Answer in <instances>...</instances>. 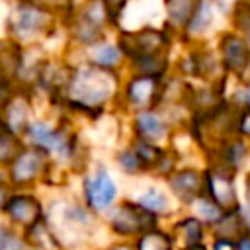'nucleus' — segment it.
Masks as SVG:
<instances>
[{
	"label": "nucleus",
	"mask_w": 250,
	"mask_h": 250,
	"mask_svg": "<svg viewBox=\"0 0 250 250\" xmlns=\"http://www.w3.org/2000/svg\"><path fill=\"white\" fill-rule=\"evenodd\" d=\"M197 0H166V12L178 25H188Z\"/></svg>",
	"instance_id": "412c9836"
},
{
	"label": "nucleus",
	"mask_w": 250,
	"mask_h": 250,
	"mask_svg": "<svg viewBox=\"0 0 250 250\" xmlns=\"http://www.w3.org/2000/svg\"><path fill=\"white\" fill-rule=\"evenodd\" d=\"M174 238L172 234L160 230L158 227L143 232L141 236H137L135 240V250H174Z\"/></svg>",
	"instance_id": "2eb2a0df"
},
{
	"label": "nucleus",
	"mask_w": 250,
	"mask_h": 250,
	"mask_svg": "<svg viewBox=\"0 0 250 250\" xmlns=\"http://www.w3.org/2000/svg\"><path fill=\"white\" fill-rule=\"evenodd\" d=\"M109 250H135V246L129 244V242H115Z\"/></svg>",
	"instance_id": "2f4dec72"
},
{
	"label": "nucleus",
	"mask_w": 250,
	"mask_h": 250,
	"mask_svg": "<svg viewBox=\"0 0 250 250\" xmlns=\"http://www.w3.org/2000/svg\"><path fill=\"white\" fill-rule=\"evenodd\" d=\"M211 250H238V246H236V240H232V238L215 236V240L211 244Z\"/></svg>",
	"instance_id": "cd10ccee"
},
{
	"label": "nucleus",
	"mask_w": 250,
	"mask_h": 250,
	"mask_svg": "<svg viewBox=\"0 0 250 250\" xmlns=\"http://www.w3.org/2000/svg\"><path fill=\"white\" fill-rule=\"evenodd\" d=\"M221 55H223V66L229 72L244 76L246 70L250 68V47L242 37L234 33H225L221 37Z\"/></svg>",
	"instance_id": "6e6552de"
},
{
	"label": "nucleus",
	"mask_w": 250,
	"mask_h": 250,
	"mask_svg": "<svg viewBox=\"0 0 250 250\" xmlns=\"http://www.w3.org/2000/svg\"><path fill=\"white\" fill-rule=\"evenodd\" d=\"M25 133L29 135L31 143L35 145V148H41L45 152H59V154H68L70 148V139L59 131V129H51L47 123L39 121L33 125H27Z\"/></svg>",
	"instance_id": "1a4fd4ad"
},
{
	"label": "nucleus",
	"mask_w": 250,
	"mask_h": 250,
	"mask_svg": "<svg viewBox=\"0 0 250 250\" xmlns=\"http://www.w3.org/2000/svg\"><path fill=\"white\" fill-rule=\"evenodd\" d=\"M168 184H170V189L174 191V195L182 201H188V203H191L195 197L205 193L203 174L199 170H193V168H184V170L174 172L170 176Z\"/></svg>",
	"instance_id": "9d476101"
},
{
	"label": "nucleus",
	"mask_w": 250,
	"mask_h": 250,
	"mask_svg": "<svg viewBox=\"0 0 250 250\" xmlns=\"http://www.w3.org/2000/svg\"><path fill=\"white\" fill-rule=\"evenodd\" d=\"M115 197H117V186L104 166H100L92 176L84 180V201L92 211L102 213L109 209Z\"/></svg>",
	"instance_id": "39448f33"
},
{
	"label": "nucleus",
	"mask_w": 250,
	"mask_h": 250,
	"mask_svg": "<svg viewBox=\"0 0 250 250\" xmlns=\"http://www.w3.org/2000/svg\"><path fill=\"white\" fill-rule=\"evenodd\" d=\"M21 150L18 137L6 127L0 131V162H12Z\"/></svg>",
	"instance_id": "4be33fe9"
},
{
	"label": "nucleus",
	"mask_w": 250,
	"mask_h": 250,
	"mask_svg": "<svg viewBox=\"0 0 250 250\" xmlns=\"http://www.w3.org/2000/svg\"><path fill=\"white\" fill-rule=\"evenodd\" d=\"M117 160H119V166H121L127 174H137V172H141V170H143V166H141L139 158L135 156L133 148L121 150V152L117 154Z\"/></svg>",
	"instance_id": "a878e982"
},
{
	"label": "nucleus",
	"mask_w": 250,
	"mask_h": 250,
	"mask_svg": "<svg viewBox=\"0 0 250 250\" xmlns=\"http://www.w3.org/2000/svg\"><path fill=\"white\" fill-rule=\"evenodd\" d=\"M135 203L141 205L143 209H146L148 213H152L154 217L168 211V197H166V193L160 191L158 188H148L146 191L141 193V197H139Z\"/></svg>",
	"instance_id": "6ab92c4d"
},
{
	"label": "nucleus",
	"mask_w": 250,
	"mask_h": 250,
	"mask_svg": "<svg viewBox=\"0 0 250 250\" xmlns=\"http://www.w3.org/2000/svg\"><path fill=\"white\" fill-rule=\"evenodd\" d=\"M191 205H193V209H195V215H193V217H197L201 223H203V221H205V223H211V227L225 215V211H223L219 205H215L205 193L199 195V197H195V199L191 201Z\"/></svg>",
	"instance_id": "aec40b11"
},
{
	"label": "nucleus",
	"mask_w": 250,
	"mask_h": 250,
	"mask_svg": "<svg viewBox=\"0 0 250 250\" xmlns=\"http://www.w3.org/2000/svg\"><path fill=\"white\" fill-rule=\"evenodd\" d=\"M135 129H137V133L141 135V139H143V141H148V143H154V141L162 139V137L166 135V131H168L166 123H164L154 111H148V109H145V111H141V113L137 115V119H135Z\"/></svg>",
	"instance_id": "4468645a"
},
{
	"label": "nucleus",
	"mask_w": 250,
	"mask_h": 250,
	"mask_svg": "<svg viewBox=\"0 0 250 250\" xmlns=\"http://www.w3.org/2000/svg\"><path fill=\"white\" fill-rule=\"evenodd\" d=\"M213 23V4L211 0H197L193 14L186 25L188 33H203Z\"/></svg>",
	"instance_id": "a211bd4d"
},
{
	"label": "nucleus",
	"mask_w": 250,
	"mask_h": 250,
	"mask_svg": "<svg viewBox=\"0 0 250 250\" xmlns=\"http://www.w3.org/2000/svg\"><path fill=\"white\" fill-rule=\"evenodd\" d=\"M6 129L14 135L27 129V104L21 98H12L6 102Z\"/></svg>",
	"instance_id": "f3484780"
},
{
	"label": "nucleus",
	"mask_w": 250,
	"mask_h": 250,
	"mask_svg": "<svg viewBox=\"0 0 250 250\" xmlns=\"http://www.w3.org/2000/svg\"><path fill=\"white\" fill-rule=\"evenodd\" d=\"M119 57H121V51L115 45H100L94 51V62L102 68H109V66L117 64Z\"/></svg>",
	"instance_id": "b1692460"
},
{
	"label": "nucleus",
	"mask_w": 250,
	"mask_h": 250,
	"mask_svg": "<svg viewBox=\"0 0 250 250\" xmlns=\"http://www.w3.org/2000/svg\"><path fill=\"white\" fill-rule=\"evenodd\" d=\"M234 129H236L240 135L250 137V107H244V109L238 113V117H236V121H234Z\"/></svg>",
	"instance_id": "bb28decb"
},
{
	"label": "nucleus",
	"mask_w": 250,
	"mask_h": 250,
	"mask_svg": "<svg viewBox=\"0 0 250 250\" xmlns=\"http://www.w3.org/2000/svg\"><path fill=\"white\" fill-rule=\"evenodd\" d=\"M109 227L117 236L131 238L156 227V217L133 201L117 205L109 215Z\"/></svg>",
	"instance_id": "f03ea898"
},
{
	"label": "nucleus",
	"mask_w": 250,
	"mask_h": 250,
	"mask_svg": "<svg viewBox=\"0 0 250 250\" xmlns=\"http://www.w3.org/2000/svg\"><path fill=\"white\" fill-rule=\"evenodd\" d=\"M35 2H37V6H39V4H43L45 0H35ZM55 2H57V0H55ZM61 2H64V0H61Z\"/></svg>",
	"instance_id": "72a5a7b5"
},
{
	"label": "nucleus",
	"mask_w": 250,
	"mask_h": 250,
	"mask_svg": "<svg viewBox=\"0 0 250 250\" xmlns=\"http://www.w3.org/2000/svg\"><path fill=\"white\" fill-rule=\"evenodd\" d=\"M182 250H207V246L203 242H195V244H189V246H184Z\"/></svg>",
	"instance_id": "473e14b6"
},
{
	"label": "nucleus",
	"mask_w": 250,
	"mask_h": 250,
	"mask_svg": "<svg viewBox=\"0 0 250 250\" xmlns=\"http://www.w3.org/2000/svg\"><path fill=\"white\" fill-rule=\"evenodd\" d=\"M234 23L242 31L244 41H250V2H238L234 8Z\"/></svg>",
	"instance_id": "393cba45"
},
{
	"label": "nucleus",
	"mask_w": 250,
	"mask_h": 250,
	"mask_svg": "<svg viewBox=\"0 0 250 250\" xmlns=\"http://www.w3.org/2000/svg\"><path fill=\"white\" fill-rule=\"evenodd\" d=\"M205 236V225L197 219V217H182L176 225H174V242L184 246L195 244V242H203Z\"/></svg>",
	"instance_id": "ddd939ff"
},
{
	"label": "nucleus",
	"mask_w": 250,
	"mask_h": 250,
	"mask_svg": "<svg viewBox=\"0 0 250 250\" xmlns=\"http://www.w3.org/2000/svg\"><path fill=\"white\" fill-rule=\"evenodd\" d=\"M14 31L16 33H21V35H33V33H39L41 29L47 27L49 23V14L33 4V2H25V4H20L14 12Z\"/></svg>",
	"instance_id": "9b49d317"
},
{
	"label": "nucleus",
	"mask_w": 250,
	"mask_h": 250,
	"mask_svg": "<svg viewBox=\"0 0 250 250\" xmlns=\"http://www.w3.org/2000/svg\"><path fill=\"white\" fill-rule=\"evenodd\" d=\"M0 250H29L25 236L10 227H0Z\"/></svg>",
	"instance_id": "5701e85b"
},
{
	"label": "nucleus",
	"mask_w": 250,
	"mask_h": 250,
	"mask_svg": "<svg viewBox=\"0 0 250 250\" xmlns=\"http://www.w3.org/2000/svg\"><path fill=\"white\" fill-rule=\"evenodd\" d=\"M131 148H133L135 156L139 158L143 170H146V168H160V166L164 164L166 152H164L160 146H156L154 143H148V141H143V139H141V141H137Z\"/></svg>",
	"instance_id": "dca6fc26"
},
{
	"label": "nucleus",
	"mask_w": 250,
	"mask_h": 250,
	"mask_svg": "<svg viewBox=\"0 0 250 250\" xmlns=\"http://www.w3.org/2000/svg\"><path fill=\"white\" fill-rule=\"evenodd\" d=\"M230 168L217 164L213 168H209L203 174V182H205V195L219 205L225 213L227 211H236L238 205V197H236V188H234V178H232Z\"/></svg>",
	"instance_id": "7ed1b4c3"
},
{
	"label": "nucleus",
	"mask_w": 250,
	"mask_h": 250,
	"mask_svg": "<svg viewBox=\"0 0 250 250\" xmlns=\"http://www.w3.org/2000/svg\"><path fill=\"white\" fill-rule=\"evenodd\" d=\"M4 213L14 225L21 227L23 230H29L43 221L41 201L31 193H10L4 205Z\"/></svg>",
	"instance_id": "423d86ee"
},
{
	"label": "nucleus",
	"mask_w": 250,
	"mask_h": 250,
	"mask_svg": "<svg viewBox=\"0 0 250 250\" xmlns=\"http://www.w3.org/2000/svg\"><path fill=\"white\" fill-rule=\"evenodd\" d=\"M111 94V82L104 70L80 68L68 78V98L70 105L80 109H94L102 105Z\"/></svg>",
	"instance_id": "f257e3e1"
},
{
	"label": "nucleus",
	"mask_w": 250,
	"mask_h": 250,
	"mask_svg": "<svg viewBox=\"0 0 250 250\" xmlns=\"http://www.w3.org/2000/svg\"><path fill=\"white\" fill-rule=\"evenodd\" d=\"M8 197H10L8 188H4V186H2V182H0V211H4V205H6Z\"/></svg>",
	"instance_id": "7c9ffc66"
},
{
	"label": "nucleus",
	"mask_w": 250,
	"mask_h": 250,
	"mask_svg": "<svg viewBox=\"0 0 250 250\" xmlns=\"http://www.w3.org/2000/svg\"><path fill=\"white\" fill-rule=\"evenodd\" d=\"M119 51H125L133 61L160 57V51L166 47V35L158 29L145 27L139 31L123 33L119 39Z\"/></svg>",
	"instance_id": "20e7f679"
},
{
	"label": "nucleus",
	"mask_w": 250,
	"mask_h": 250,
	"mask_svg": "<svg viewBox=\"0 0 250 250\" xmlns=\"http://www.w3.org/2000/svg\"><path fill=\"white\" fill-rule=\"evenodd\" d=\"M47 168V152L41 148H21L10 162V180L16 186H25L37 180Z\"/></svg>",
	"instance_id": "0eeeda50"
},
{
	"label": "nucleus",
	"mask_w": 250,
	"mask_h": 250,
	"mask_svg": "<svg viewBox=\"0 0 250 250\" xmlns=\"http://www.w3.org/2000/svg\"><path fill=\"white\" fill-rule=\"evenodd\" d=\"M102 2H104V6H105L107 14H115V12H119V10L127 4V0H102Z\"/></svg>",
	"instance_id": "c85d7f7f"
},
{
	"label": "nucleus",
	"mask_w": 250,
	"mask_h": 250,
	"mask_svg": "<svg viewBox=\"0 0 250 250\" xmlns=\"http://www.w3.org/2000/svg\"><path fill=\"white\" fill-rule=\"evenodd\" d=\"M4 127H6V125H4V123H2V121H0V131H2V129H4Z\"/></svg>",
	"instance_id": "f704fd0d"
},
{
	"label": "nucleus",
	"mask_w": 250,
	"mask_h": 250,
	"mask_svg": "<svg viewBox=\"0 0 250 250\" xmlns=\"http://www.w3.org/2000/svg\"><path fill=\"white\" fill-rule=\"evenodd\" d=\"M127 100L129 104L137 105V107H146L152 104V100L158 96V78L154 76H137L127 84Z\"/></svg>",
	"instance_id": "f8f14e48"
},
{
	"label": "nucleus",
	"mask_w": 250,
	"mask_h": 250,
	"mask_svg": "<svg viewBox=\"0 0 250 250\" xmlns=\"http://www.w3.org/2000/svg\"><path fill=\"white\" fill-rule=\"evenodd\" d=\"M238 250H250V230H244L236 240Z\"/></svg>",
	"instance_id": "c756f323"
}]
</instances>
